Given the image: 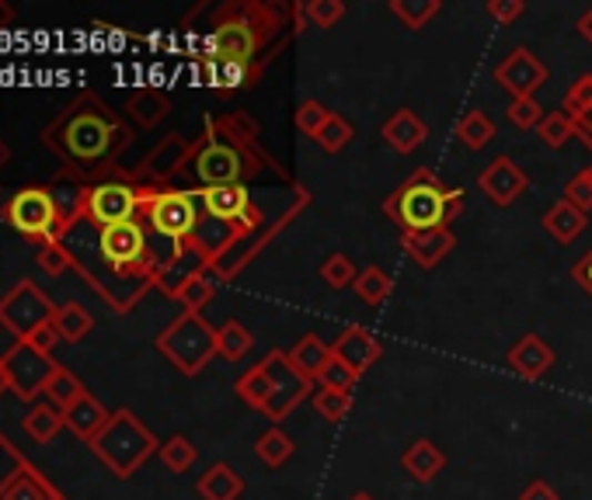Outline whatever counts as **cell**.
Listing matches in <instances>:
<instances>
[{"instance_id": "1", "label": "cell", "mask_w": 592, "mask_h": 500, "mask_svg": "<svg viewBox=\"0 0 592 500\" xmlns=\"http://www.w3.org/2000/svg\"><path fill=\"white\" fill-rule=\"evenodd\" d=\"M130 140L133 133L126 129V122L94 94H81L42 129V143L60 156L73 181L81 184L88 177H98V167L116 171V156Z\"/></svg>"}, {"instance_id": "2", "label": "cell", "mask_w": 592, "mask_h": 500, "mask_svg": "<svg viewBox=\"0 0 592 500\" xmlns=\"http://www.w3.org/2000/svg\"><path fill=\"white\" fill-rule=\"evenodd\" d=\"M463 213V188H446L429 167L411 171L398 188L383 198V216L398 223L401 233H425L450 226Z\"/></svg>"}, {"instance_id": "3", "label": "cell", "mask_w": 592, "mask_h": 500, "mask_svg": "<svg viewBox=\"0 0 592 500\" xmlns=\"http://www.w3.org/2000/svg\"><path fill=\"white\" fill-rule=\"evenodd\" d=\"M91 452L106 462V469L116 472L119 480H130L153 452H161V441L153 438V431L133 410H116L106 431L91 441Z\"/></svg>"}, {"instance_id": "4", "label": "cell", "mask_w": 592, "mask_h": 500, "mask_svg": "<svg viewBox=\"0 0 592 500\" xmlns=\"http://www.w3.org/2000/svg\"><path fill=\"white\" fill-rule=\"evenodd\" d=\"M140 220L153 236L171 244H189L199 229V192L182 188H140Z\"/></svg>"}, {"instance_id": "5", "label": "cell", "mask_w": 592, "mask_h": 500, "mask_svg": "<svg viewBox=\"0 0 592 500\" xmlns=\"http://www.w3.org/2000/svg\"><path fill=\"white\" fill-rule=\"evenodd\" d=\"M158 351L182 376H199L217 358V327L202 320V313H182L171 327L158 334Z\"/></svg>"}, {"instance_id": "6", "label": "cell", "mask_w": 592, "mask_h": 500, "mask_svg": "<svg viewBox=\"0 0 592 500\" xmlns=\"http://www.w3.org/2000/svg\"><path fill=\"white\" fill-rule=\"evenodd\" d=\"M4 223L14 233L36 241L39 247L63 241L67 236L57 195H53V188H46V184H32V188H21L18 195H11L8 205H4Z\"/></svg>"}, {"instance_id": "7", "label": "cell", "mask_w": 592, "mask_h": 500, "mask_svg": "<svg viewBox=\"0 0 592 500\" xmlns=\"http://www.w3.org/2000/svg\"><path fill=\"white\" fill-rule=\"evenodd\" d=\"M98 254L116 278H150L147 275L150 233L140 216L130 223H116V226L98 229Z\"/></svg>"}, {"instance_id": "8", "label": "cell", "mask_w": 592, "mask_h": 500, "mask_svg": "<svg viewBox=\"0 0 592 500\" xmlns=\"http://www.w3.org/2000/svg\"><path fill=\"white\" fill-rule=\"evenodd\" d=\"M192 174L202 188H223V184H241V177L251 171L248 153H241L230 140H223L213 125H205V143L192 153Z\"/></svg>"}, {"instance_id": "9", "label": "cell", "mask_w": 592, "mask_h": 500, "mask_svg": "<svg viewBox=\"0 0 592 500\" xmlns=\"http://www.w3.org/2000/svg\"><path fill=\"white\" fill-rule=\"evenodd\" d=\"M57 306L49 303L46 293H39L36 282H18L11 293L0 299V327L11 330L18 340H29L36 330H42L46 324H53Z\"/></svg>"}, {"instance_id": "10", "label": "cell", "mask_w": 592, "mask_h": 500, "mask_svg": "<svg viewBox=\"0 0 592 500\" xmlns=\"http://www.w3.org/2000/svg\"><path fill=\"white\" fill-rule=\"evenodd\" d=\"M262 8H238L227 11V18L213 29V35L205 39V57H220V60H241L251 63V57L262 45V32H259V18Z\"/></svg>"}, {"instance_id": "11", "label": "cell", "mask_w": 592, "mask_h": 500, "mask_svg": "<svg viewBox=\"0 0 592 500\" xmlns=\"http://www.w3.org/2000/svg\"><path fill=\"white\" fill-rule=\"evenodd\" d=\"M140 216V188L130 181H94L88 184L84 223L106 229L116 223H130Z\"/></svg>"}, {"instance_id": "12", "label": "cell", "mask_w": 592, "mask_h": 500, "mask_svg": "<svg viewBox=\"0 0 592 500\" xmlns=\"http://www.w3.org/2000/svg\"><path fill=\"white\" fill-rule=\"evenodd\" d=\"M4 358V373H8V386L11 392H18L21 400H36L39 392H46L49 379L60 373V365L53 361V355L36 351L29 340H14Z\"/></svg>"}, {"instance_id": "13", "label": "cell", "mask_w": 592, "mask_h": 500, "mask_svg": "<svg viewBox=\"0 0 592 500\" xmlns=\"http://www.w3.org/2000/svg\"><path fill=\"white\" fill-rule=\"evenodd\" d=\"M199 143H189L185 136H164L158 146H153L140 167L130 174V184H137V188H158V184H168L174 174H182L189 164H192V153H195Z\"/></svg>"}, {"instance_id": "14", "label": "cell", "mask_w": 592, "mask_h": 500, "mask_svg": "<svg viewBox=\"0 0 592 500\" xmlns=\"http://www.w3.org/2000/svg\"><path fill=\"white\" fill-rule=\"evenodd\" d=\"M548 67L526 45H516L509 57L495 67V84L512 98H536V91L548 84Z\"/></svg>"}, {"instance_id": "15", "label": "cell", "mask_w": 592, "mask_h": 500, "mask_svg": "<svg viewBox=\"0 0 592 500\" xmlns=\"http://www.w3.org/2000/svg\"><path fill=\"white\" fill-rule=\"evenodd\" d=\"M478 188L484 192V198L499 205V208H509L516 202L526 188H530V177L523 174V167L512 161V156H495L492 164H488L478 177Z\"/></svg>"}, {"instance_id": "16", "label": "cell", "mask_w": 592, "mask_h": 500, "mask_svg": "<svg viewBox=\"0 0 592 500\" xmlns=\"http://www.w3.org/2000/svg\"><path fill=\"white\" fill-rule=\"evenodd\" d=\"M199 202H202V213L210 220H220V223H234V226H244L251 229L259 213L251 208V195L244 184H223V188H202L199 192Z\"/></svg>"}, {"instance_id": "17", "label": "cell", "mask_w": 592, "mask_h": 500, "mask_svg": "<svg viewBox=\"0 0 592 500\" xmlns=\"http://www.w3.org/2000/svg\"><path fill=\"white\" fill-rule=\"evenodd\" d=\"M331 355H334V358H342L355 376H367L370 368L380 361L383 345H380V340H377L367 327L349 324V327H342V330H339V337H334Z\"/></svg>"}, {"instance_id": "18", "label": "cell", "mask_w": 592, "mask_h": 500, "mask_svg": "<svg viewBox=\"0 0 592 500\" xmlns=\"http://www.w3.org/2000/svg\"><path fill=\"white\" fill-rule=\"evenodd\" d=\"M505 365L520 379H544L554 365V348L540 334H523L516 345L505 351Z\"/></svg>"}, {"instance_id": "19", "label": "cell", "mask_w": 592, "mask_h": 500, "mask_svg": "<svg viewBox=\"0 0 592 500\" xmlns=\"http://www.w3.org/2000/svg\"><path fill=\"white\" fill-rule=\"evenodd\" d=\"M453 247H456V236L450 226L425 229V233H401V251L415 261L422 272H432Z\"/></svg>"}, {"instance_id": "20", "label": "cell", "mask_w": 592, "mask_h": 500, "mask_svg": "<svg viewBox=\"0 0 592 500\" xmlns=\"http://www.w3.org/2000/svg\"><path fill=\"white\" fill-rule=\"evenodd\" d=\"M380 140L388 143L398 156H411L429 140V125L411 109H398L388 122L380 125Z\"/></svg>"}, {"instance_id": "21", "label": "cell", "mask_w": 592, "mask_h": 500, "mask_svg": "<svg viewBox=\"0 0 592 500\" xmlns=\"http://www.w3.org/2000/svg\"><path fill=\"white\" fill-rule=\"evenodd\" d=\"M540 226H544V233L551 236L554 244L572 247L579 236L585 233V226H589V213H582V208L572 205L569 198H558L544 213V220H540Z\"/></svg>"}, {"instance_id": "22", "label": "cell", "mask_w": 592, "mask_h": 500, "mask_svg": "<svg viewBox=\"0 0 592 500\" xmlns=\"http://www.w3.org/2000/svg\"><path fill=\"white\" fill-rule=\"evenodd\" d=\"M0 500H63V493L53 483H49L36 466H29V462L21 459L11 469V477L4 480Z\"/></svg>"}, {"instance_id": "23", "label": "cell", "mask_w": 592, "mask_h": 500, "mask_svg": "<svg viewBox=\"0 0 592 500\" xmlns=\"http://www.w3.org/2000/svg\"><path fill=\"white\" fill-rule=\"evenodd\" d=\"M199 73H202L205 88H213V91H238V88H248L254 76H259V70H254L251 63L220 60V57H202Z\"/></svg>"}, {"instance_id": "24", "label": "cell", "mask_w": 592, "mask_h": 500, "mask_svg": "<svg viewBox=\"0 0 592 500\" xmlns=\"http://www.w3.org/2000/svg\"><path fill=\"white\" fill-rule=\"evenodd\" d=\"M401 466H404V472H408L411 480L432 483V480L443 472L446 456H443V449H440V445H435L432 438H415V441H411L408 449H404Z\"/></svg>"}, {"instance_id": "25", "label": "cell", "mask_w": 592, "mask_h": 500, "mask_svg": "<svg viewBox=\"0 0 592 500\" xmlns=\"http://www.w3.org/2000/svg\"><path fill=\"white\" fill-rule=\"evenodd\" d=\"M63 420H67V428H70L77 438L91 445L101 431H106V425L112 420V414L101 407V400H94L91 392H84L81 400L70 404V407L63 410Z\"/></svg>"}, {"instance_id": "26", "label": "cell", "mask_w": 592, "mask_h": 500, "mask_svg": "<svg viewBox=\"0 0 592 500\" xmlns=\"http://www.w3.org/2000/svg\"><path fill=\"white\" fill-rule=\"evenodd\" d=\"M195 493H199L202 500H241V493H244V480H241V472H238L234 466L213 462V466L199 477Z\"/></svg>"}, {"instance_id": "27", "label": "cell", "mask_w": 592, "mask_h": 500, "mask_svg": "<svg viewBox=\"0 0 592 500\" xmlns=\"http://www.w3.org/2000/svg\"><path fill=\"white\" fill-rule=\"evenodd\" d=\"M126 112H130V119L143 129H153L161 125L171 112V98L158 88H137L130 98H126Z\"/></svg>"}, {"instance_id": "28", "label": "cell", "mask_w": 592, "mask_h": 500, "mask_svg": "<svg viewBox=\"0 0 592 500\" xmlns=\"http://www.w3.org/2000/svg\"><path fill=\"white\" fill-rule=\"evenodd\" d=\"M287 355H290V365L297 368V373H300L307 382H318L324 361L331 358V345H324L318 334H303Z\"/></svg>"}, {"instance_id": "29", "label": "cell", "mask_w": 592, "mask_h": 500, "mask_svg": "<svg viewBox=\"0 0 592 500\" xmlns=\"http://www.w3.org/2000/svg\"><path fill=\"white\" fill-rule=\"evenodd\" d=\"M234 392H238V397H241L251 410H262V414H265L269 400L275 397V382H272V376H269V368L259 361V365H251L248 373L234 382Z\"/></svg>"}, {"instance_id": "30", "label": "cell", "mask_w": 592, "mask_h": 500, "mask_svg": "<svg viewBox=\"0 0 592 500\" xmlns=\"http://www.w3.org/2000/svg\"><path fill=\"white\" fill-rule=\"evenodd\" d=\"M352 293L359 303H367V306H380V303H388L391 293H394V278L383 272L380 265H367L363 272H359L355 285H352Z\"/></svg>"}, {"instance_id": "31", "label": "cell", "mask_w": 592, "mask_h": 500, "mask_svg": "<svg viewBox=\"0 0 592 500\" xmlns=\"http://www.w3.org/2000/svg\"><path fill=\"white\" fill-rule=\"evenodd\" d=\"M53 327L60 334V340H70V345H81V340L91 334L94 327V317L81 306V303H63L57 306V317H53Z\"/></svg>"}, {"instance_id": "32", "label": "cell", "mask_w": 592, "mask_h": 500, "mask_svg": "<svg viewBox=\"0 0 592 500\" xmlns=\"http://www.w3.org/2000/svg\"><path fill=\"white\" fill-rule=\"evenodd\" d=\"M453 133H456V140H460L463 146L478 153V150H484L488 143L495 140V122L488 119L481 109H471V112L460 115V122H456Z\"/></svg>"}, {"instance_id": "33", "label": "cell", "mask_w": 592, "mask_h": 500, "mask_svg": "<svg viewBox=\"0 0 592 500\" xmlns=\"http://www.w3.org/2000/svg\"><path fill=\"white\" fill-rule=\"evenodd\" d=\"M293 452H297V441L275 425L265 435H259V441H254V456H259L269 469H279L282 462H290Z\"/></svg>"}, {"instance_id": "34", "label": "cell", "mask_w": 592, "mask_h": 500, "mask_svg": "<svg viewBox=\"0 0 592 500\" xmlns=\"http://www.w3.org/2000/svg\"><path fill=\"white\" fill-rule=\"evenodd\" d=\"M388 11L404 24L408 32H422L425 24L443 11L440 0H391Z\"/></svg>"}, {"instance_id": "35", "label": "cell", "mask_w": 592, "mask_h": 500, "mask_svg": "<svg viewBox=\"0 0 592 500\" xmlns=\"http://www.w3.org/2000/svg\"><path fill=\"white\" fill-rule=\"evenodd\" d=\"M213 296H217V282H213L210 275H205V272L189 275V278L171 293V299L182 303L185 313H199L202 306H210V303H213Z\"/></svg>"}, {"instance_id": "36", "label": "cell", "mask_w": 592, "mask_h": 500, "mask_svg": "<svg viewBox=\"0 0 592 500\" xmlns=\"http://www.w3.org/2000/svg\"><path fill=\"white\" fill-rule=\"evenodd\" d=\"M63 428H67L63 410L49 407V404H36V407L29 410V417H24V431H29V438L39 441V445L53 441Z\"/></svg>"}, {"instance_id": "37", "label": "cell", "mask_w": 592, "mask_h": 500, "mask_svg": "<svg viewBox=\"0 0 592 500\" xmlns=\"http://www.w3.org/2000/svg\"><path fill=\"white\" fill-rule=\"evenodd\" d=\"M536 136L548 150H564L572 140H579V122L569 119L564 112H548L544 122L536 125Z\"/></svg>"}, {"instance_id": "38", "label": "cell", "mask_w": 592, "mask_h": 500, "mask_svg": "<svg viewBox=\"0 0 592 500\" xmlns=\"http://www.w3.org/2000/svg\"><path fill=\"white\" fill-rule=\"evenodd\" d=\"M254 334L241 324V320H227L223 327H217V355L227 361H238L251 351Z\"/></svg>"}, {"instance_id": "39", "label": "cell", "mask_w": 592, "mask_h": 500, "mask_svg": "<svg viewBox=\"0 0 592 500\" xmlns=\"http://www.w3.org/2000/svg\"><path fill=\"white\" fill-rule=\"evenodd\" d=\"M311 404H314V410L328 420V425H339V420H345L349 414H352V404H355V397H352V389H318L314 397H311Z\"/></svg>"}, {"instance_id": "40", "label": "cell", "mask_w": 592, "mask_h": 500, "mask_svg": "<svg viewBox=\"0 0 592 500\" xmlns=\"http://www.w3.org/2000/svg\"><path fill=\"white\" fill-rule=\"evenodd\" d=\"M321 282L331 288V293H342V288H352L355 278H359V268L352 265V257L349 254H328L321 261Z\"/></svg>"}, {"instance_id": "41", "label": "cell", "mask_w": 592, "mask_h": 500, "mask_svg": "<svg viewBox=\"0 0 592 500\" xmlns=\"http://www.w3.org/2000/svg\"><path fill=\"white\" fill-rule=\"evenodd\" d=\"M84 392H88L84 382L77 379V376L70 373V368H63V365H60V373H57L53 379H49V386H46V397H49V404H53L57 410H67L70 404L81 400Z\"/></svg>"}, {"instance_id": "42", "label": "cell", "mask_w": 592, "mask_h": 500, "mask_svg": "<svg viewBox=\"0 0 592 500\" xmlns=\"http://www.w3.org/2000/svg\"><path fill=\"white\" fill-rule=\"evenodd\" d=\"M161 462L171 469V472H189L192 466H195V459H199V449L195 445L185 438V435H174V438H168L164 445H161Z\"/></svg>"}, {"instance_id": "43", "label": "cell", "mask_w": 592, "mask_h": 500, "mask_svg": "<svg viewBox=\"0 0 592 500\" xmlns=\"http://www.w3.org/2000/svg\"><path fill=\"white\" fill-rule=\"evenodd\" d=\"M561 112L575 119L579 125L592 115V73L579 76V81L569 88V94H564V101H561Z\"/></svg>"}, {"instance_id": "44", "label": "cell", "mask_w": 592, "mask_h": 500, "mask_svg": "<svg viewBox=\"0 0 592 500\" xmlns=\"http://www.w3.org/2000/svg\"><path fill=\"white\" fill-rule=\"evenodd\" d=\"M355 140V129H352V122L349 119H342V115H334L331 112V119H328V125L318 133V146L324 150V153H342L349 143Z\"/></svg>"}, {"instance_id": "45", "label": "cell", "mask_w": 592, "mask_h": 500, "mask_svg": "<svg viewBox=\"0 0 592 500\" xmlns=\"http://www.w3.org/2000/svg\"><path fill=\"white\" fill-rule=\"evenodd\" d=\"M36 265L46 272V278H60L67 268H73V254L63 241H53V244H42L39 254H36Z\"/></svg>"}, {"instance_id": "46", "label": "cell", "mask_w": 592, "mask_h": 500, "mask_svg": "<svg viewBox=\"0 0 592 500\" xmlns=\"http://www.w3.org/2000/svg\"><path fill=\"white\" fill-rule=\"evenodd\" d=\"M300 11L314 29H334V24L345 18V0H311V4H303Z\"/></svg>"}, {"instance_id": "47", "label": "cell", "mask_w": 592, "mask_h": 500, "mask_svg": "<svg viewBox=\"0 0 592 500\" xmlns=\"http://www.w3.org/2000/svg\"><path fill=\"white\" fill-rule=\"evenodd\" d=\"M505 119L523 129V133H530V129H536L540 122H544V109H540L536 98H512L509 109H505Z\"/></svg>"}, {"instance_id": "48", "label": "cell", "mask_w": 592, "mask_h": 500, "mask_svg": "<svg viewBox=\"0 0 592 500\" xmlns=\"http://www.w3.org/2000/svg\"><path fill=\"white\" fill-rule=\"evenodd\" d=\"M328 119H331V112L324 109L321 101H300V109H297V129L303 136H311V140H318V133L328 125Z\"/></svg>"}, {"instance_id": "49", "label": "cell", "mask_w": 592, "mask_h": 500, "mask_svg": "<svg viewBox=\"0 0 592 500\" xmlns=\"http://www.w3.org/2000/svg\"><path fill=\"white\" fill-rule=\"evenodd\" d=\"M355 382H359V376L352 373V368L342 358H334V355L324 361L321 376H318V386H324V389H352Z\"/></svg>"}, {"instance_id": "50", "label": "cell", "mask_w": 592, "mask_h": 500, "mask_svg": "<svg viewBox=\"0 0 592 500\" xmlns=\"http://www.w3.org/2000/svg\"><path fill=\"white\" fill-rule=\"evenodd\" d=\"M484 11H488V18L499 21V24H512V21L523 18L526 4H523V0H488Z\"/></svg>"}, {"instance_id": "51", "label": "cell", "mask_w": 592, "mask_h": 500, "mask_svg": "<svg viewBox=\"0 0 592 500\" xmlns=\"http://www.w3.org/2000/svg\"><path fill=\"white\" fill-rule=\"evenodd\" d=\"M57 340H60L57 327H53V324H46L42 330H36V334L29 337V345H32L36 351H42V355H53V348H57Z\"/></svg>"}, {"instance_id": "52", "label": "cell", "mask_w": 592, "mask_h": 500, "mask_svg": "<svg viewBox=\"0 0 592 500\" xmlns=\"http://www.w3.org/2000/svg\"><path fill=\"white\" fill-rule=\"evenodd\" d=\"M572 278H575V285L582 288V293H589V296H592V251H589L582 261H575Z\"/></svg>"}, {"instance_id": "53", "label": "cell", "mask_w": 592, "mask_h": 500, "mask_svg": "<svg viewBox=\"0 0 592 500\" xmlns=\"http://www.w3.org/2000/svg\"><path fill=\"white\" fill-rule=\"evenodd\" d=\"M520 500H561V497H558V490H554L548 480H533V483L520 493Z\"/></svg>"}, {"instance_id": "54", "label": "cell", "mask_w": 592, "mask_h": 500, "mask_svg": "<svg viewBox=\"0 0 592 500\" xmlns=\"http://www.w3.org/2000/svg\"><path fill=\"white\" fill-rule=\"evenodd\" d=\"M575 29H579V35L592 45V8H589V11L575 21Z\"/></svg>"}, {"instance_id": "55", "label": "cell", "mask_w": 592, "mask_h": 500, "mask_svg": "<svg viewBox=\"0 0 592 500\" xmlns=\"http://www.w3.org/2000/svg\"><path fill=\"white\" fill-rule=\"evenodd\" d=\"M579 140H582V146H585V150L592 153V115H589V119H585V122L579 125Z\"/></svg>"}, {"instance_id": "56", "label": "cell", "mask_w": 592, "mask_h": 500, "mask_svg": "<svg viewBox=\"0 0 592 500\" xmlns=\"http://www.w3.org/2000/svg\"><path fill=\"white\" fill-rule=\"evenodd\" d=\"M14 21V11L4 4V0H0V29H4V24H11Z\"/></svg>"}, {"instance_id": "57", "label": "cell", "mask_w": 592, "mask_h": 500, "mask_svg": "<svg viewBox=\"0 0 592 500\" xmlns=\"http://www.w3.org/2000/svg\"><path fill=\"white\" fill-rule=\"evenodd\" d=\"M8 161H11V146H8L4 140H0V171L8 167Z\"/></svg>"}, {"instance_id": "58", "label": "cell", "mask_w": 592, "mask_h": 500, "mask_svg": "<svg viewBox=\"0 0 592 500\" xmlns=\"http://www.w3.org/2000/svg\"><path fill=\"white\" fill-rule=\"evenodd\" d=\"M4 389H11V386H8V373H4V358H0V392Z\"/></svg>"}, {"instance_id": "59", "label": "cell", "mask_w": 592, "mask_h": 500, "mask_svg": "<svg viewBox=\"0 0 592 500\" xmlns=\"http://www.w3.org/2000/svg\"><path fill=\"white\" fill-rule=\"evenodd\" d=\"M579 174H582V177H585V184H589V188H592V164H589V167H582V171H579Z\"/></svg>"}, {"instance_id": "60", "label": "cell", "mask_w": 592, "mask_h": 500, "mask_svg": "<svg viewBox=\"0 0 592 500\" xmlns=\"http://www.w3.org/2000/svg\"><path fill=\"white\" fill-rule=\"evenodd\" d=\"M349 500H377V497H370V493H352Z\"/></svg>"}]
</instances>
